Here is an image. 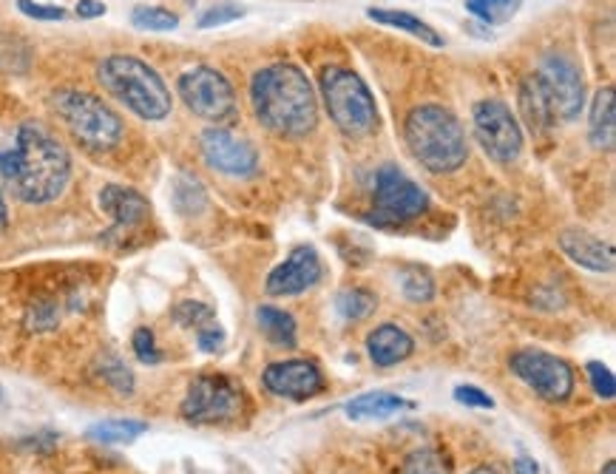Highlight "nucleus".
Returning <instances> with one entry per match:
<instances>
[{
  "mask_svg": "<svg viewBox=\"0 0 616 474\" xmlns=\"http://www.w3.org/2000/svg\"><path fill=\"white\" fill-rule=\"evenodd\" d=\"M173 321L180 324V327H194V330H202V327H208L210 321H216L214 318V309L208 307V304L202 302H182L173 307Z\"/></svg>",
  "mask_w": 616,
  "mask_h": 474,
  "instance_id": "nucleus-30",
  "label": "nucleus"
},
{
  "mask_svg": "<svg viewBox=\"0 0 616 474\" xmlns=\"http://www.w3.org/2000/svg\"><path fill=\"white\" fill-rule=\"evenodd\" d=\"M401 474H451V460L435 446L409 452L401 463Z\"/></svg>",
  "mask_w": 616,
  "mask_h": 474,
  "instance_id": "nucleus-25",
  "label": "nucleus"
},
{
  "mask_svg": "<svg viewBox=\"0 0 616 474\" xmlns=\"http://www.w3.org/2000/svg\"><path fill=\"white\" fill-rule=\"evenodd\" d=\"M131 23L143 32H173L180 26V17L162 7H136L131 12Z\"/></svg>",
  "mask_w": 616,
  "mask_h": 474,
  "instance_id": "nucleus-27",
  "label": "nucleus"
},
{
  "mask_svg": "<svg viewBox=\"0 0 616 474\" xmlns=\"http://www.w3.org/2000/svg\"><path fill=\"white\" fill-rule=\"evenodd\" d=\"M148 426L143 421H131V417H117V421H100L86 432V438L94 443H134L140 435H145Z\"/></svg>",
  "mask_w": 616,
  "mask_h": 474,
  "instance_id": "nucleus-23",
  "label": "nucleus"
},
{
  "mask_svg": "<svg viewBox=\"0 0 616 474\" xmlns=\"http://www.w3.org/2000/svg\"><path fill=\"white\" fill-rule=\"evenodd\" d=\"M74 12H77L83 21H92V17L106 15V3H100V0H80Z\"/></svg>",
  "mask_w": 616,
  "mask_h": 474,
  "instance_id": "nucleus-38",
  "label": "nucleus"
},
{
  "mask_svg": "<svg viewBox=\"0 0 616 474\" xmlns=\"http://www.w3.org/2000/svg\"><path fill=\"white\" fill-rule=\"evenodd\" d=\"M588 373V381H591V387H594V392L600 398H605V401H611V398L616 396V381H614V373H611L605 364H600V361H591L585 367Z\"/></svg>",
  "mask_w": 616,
  "mask_h": 474,
  "instance_id": "nucleus-33",
  "label": "nucleus"
},
{
  "mask_svg": "<svg viewBox=\"0 0 616 474\" xmlns=\"http://www.w3.org/2000/svg\"><path fill=\"white\" fill-rule=\"evenodd\" d=\"M131 344H134L136 358L143 361V364H159V361H162L157 338H154V332H150L148 327H140V330L134 332V338H131Z\"/></svg>",
  "mask_w": 616,
  "mask_h": 474,
  "instance_id": "nucleus-34",
  "label": "nucleus"
},
{
  "mask_svg": "<svg viewBox=\"0 0 616 474\" xmlns=\"http://www.w3.org/2000/svg\"><path fill=\"white\" fill-rule=\"evenodd\" d=\"M375 304H378L375 293H370V290L364 288L345 290V293L336 299L338 313H341L347 321H361V318H366L375 309Z\"/></svg>",
  "mask_w": 616,
  "mask_h": 474,
  "instance_id": "nucleus-26",
  "label": "nucleus"
},
{
  "mask_svg": "<svg viewBox=\"0 0 616 474\" xmlns=\"http://www.w3.org/2000/svg\"><path fill=\"white\" fill-rule=\"evenodd\" d=\"M267 392L276 398H287V401H310V398L322 396L327 381L318 364L304 358L295 361H276L262 375Z\"/></svg>",
  "mask_w": 616,
  "mask_h": 474,
  "instance_id": "nucleus-14",
  "label": "nucleus"
},
{
  "mask_svg": "<svg viewBox=\"0 0 616 474\" xmlns=\"http://www.w3.org/2000/svg\"><path fill=\"white\" fill-rule=\"evenodd\" d=\"M100 208L111 216L117 228H140L148 222L150 205L140 191L125 185H106L100 191Z\"/></svg>",
  "mask_w": 616,
  "mask_h": 474,
  "instance_id": "nucleus-17",
  "label": "nucleus"
},
{
  "mask_svg": "<svg viewBox=\"0 0 616 474\" xmlns=\"http://www.w3.org/2000/svg\"><path fill=\"white\" fill-rule=\"evenodd\" d=\"M511 373L548 403H563L573 396V369L545 350H520L511 355Z\"/></svg>",
  "mask_w": 616,
  "mask_h": 474,
  "instance_id": "nucleus-10",
  "label": "nucleus"
},
{
  "mask_svg": "<svg viewBox=\"0 0 616 474\" xmlns=\"http://www.w3.org/2000/svg\"><path fill=\"white\" fill-rule=\"evenodd\" d=\"M588 137L596 151H614L616 145V92L605 86L596 92L591 102V120H588Z\"/></svg>",
  "mask_w": 616,
  "mask_h": 474,
  "instance_id": "nucleus-19",
  "label": "nucleus"
},
{
  "mask_svg": "<svg viewBox=\"0 0 616 474\" xmlns=\"http://www.w3.org/2000/svg\"><path fill=\"white\" fill-rule=\"evenodd\" d=\"M474 137L495 162H515L523 151V131L517 125L511 108L500 100H481L472 114Z\"/></svg>",
  "mask_w": 616,
  "mask_h": 474,
  "instance_id": "nucleus-11",
  "label": "nucleus"
},
{
  "mask_svg": "<svg viewBox=\"0 0 616 474\" xmlns=\"http://www.w3.org/2000/svg\"><path fill=\"white\" fill-rule=\"evenodd\" d=\"M602 474H616V463H614V460H611V463H605Z\"/></svg>",
  "mask_w": 616,
  "mask_h": 474,
  "instance_id": "nucleus-42",
  "label": "nucleus"
},
{
  "mask_svg": "<svg viewBox=\"0 0 616 474\" xmlns=\"http://www.w3.org/2000/svg\"><path fill=\"white\" fill-rule=\"evenodd\" d=\"M256 321L273 344L295 347V330H299V327H295V318L290 316V313H285V309L279 307H258Z\"/></svg>",
  "mask_w": 616,
  "mask_h": 474,
  "instance_id": "nucleus-24",
  "label": "nucleus"
},
{
  "mask_svg": "<svg viewBox=\"0 0 616 474\" xmlns=\"http://www.w3.org/2000/svg\"><path fill=\"white\" fill-rule=\"evenodd\" d=\"M366 352L375 367H395L415 352V341L398 324H381L366 338Z\"/></svg>",
  "mask_w": 616,
  "mask_h": 474,
  "instance_id": "nucleus-18",
  "label": "nucleus"
},
{
  "mask_svg": "<svg viewBox=\"0 0 616 474\" xmlns=\"http://www.w3.org/2000/svg\"><path fill=\"white\" fill-rule=\"evenodd\" d=\"M409 151L432 173L458 171L469 157L467 131L444 106H418L403 125Z\"/></svg>",
  "mask_w": 616,
  "mask_h": 474,
  "instance_id": "nucleus-3",
  "label": "nucleus"
},
{
  "mask_svg": "<svg viewBox=\"0 0 616 474\" xmlns=\"http://www.w3.org/2000/svg\"><path fill=\"white\" fill-rule=\"evenodd\" d=\"M520 111H523L526 123H529L531 131H552L554 123H557L552 114V106L545 100L538 74H534V77H526L523 86H520Z\"/></svg>",
  "mask_w": 616,
  "mask_h": 474,
  "instance_id": "nucleus-22",
  "label": "nucleus"
},
{
  "mask_svg": "<svg viewBox=\"0 0 616 474\" xmlns=\"http://www.w3.org/2000/svg\"><path fill=\"white\" fill-rule=\"evenodd\" d=\"M455 398H458L460 403H467V406H478V410H492V406H495V401L478 387H458L455 389Z\"/></svg>",
  "mask_w": 616,
  "mask_h": 474,
  "instance_id": "nucleus-37",
  "label": "nucleus"
},
{
  "mask_svg": "<svg viewBox=\"0 0 616 474\" xmlns=\"http://www.w3.org/2000/svg\"><path fill=\"white\" fill-rule=\"evenodd\" d=\"M415 403L403 401V398L392 396V392H366V396L352 398L347 403V415L350 421H384L403 410H412Z\"/></svg>",
  "mask_w": 616,
  "mask_h": 474,
  "instance_id": "nucleus-20",
  "label": "nucleus"
},
{
  "mask_svg": "<svg viewBox=\"0 0 616 474\" xmlns=\"http://www.w3.org/2000/svg\"><path fill=\"white\" fill-rule=\"evenodd\" d=\"M253 114L276 137H304L318 123L316 88L293 63H273L251 83Z\"/></svg>",
  "mask_w": 616,
  "mask_h": 474,
  "instance_id": "nucleus-2",
  "label": "nucleus"
},
{
  "mask_svg": "<svg viewBox=\"0 0 616 474\" xmlns=\"http://www.w3.org/2000/svg\"><path fill=\"white\" fill-rule=\"evenodd\" d=\"M469 474H506V472H500L497 466H488V463H481V466H474Z\"/></svg>",
  "mask_w": 616,
  "mask_h": 474,
  "instance_id": "nucleus-40",
  "label": "nucleus"
},
{
  "mask_svg": "<svg viewBox=\"0 0 616 474\" xmlns=\"http://www.w3.org/2000/svg\"><path fill=\"white\" fill-rule=\"evenodd\" d=\"M17 9L35 21H63L65 17L63 7H46V3H35V0H17Z\"/></svg>",
  "mask_w": 616,
  "mask_h": 474,
  "instance_id": "nucleus-35",
  "label": "nucleus"
},
{
  "mask_svg": "<svg viewBox=\"0 0 616 474\" xmlns=\"http://www.w3.org/2000/svg\"><path fill=\"white\" fill-rule=\"evenodd\" d=\"M366 17H370V21H375V23H384V26H392V29L407 32V35L418 37V40L435 46V49H440V46H444V37L437 35L430 23L412 15V12H401V9L370 7V9H366Z\"/></svg>",
  "mask_w": 616,
  "mask_h": 474,
  "instance_id": "nucleus-21",
  "label": "nucleus"
},
{
  "mask_svg": "<svg viewBox=\"0 0 616 474\" xmlns=\"http://www.w3.org/2000/svg\"><path fill=\"white\" fill-rule=\"evenodd\" d=\"M244 389L230 375L205 373L188 387L180 412L188 424H228L242 415Z\"/></svg>",
  "mask_w": 616,
  "mask_h": 474,
  "instance_id": "nucleus-7",
  "label": "nucleus"
},
{
  "mask_svg": "<svg viewBox=\"0 0 616 474\" xmlns=\"http://www.w3.org/2000/svg\"><path fill=\"white\" fill-rule=\"evenodd\" d=\"M196 344H200L202 352L222 350L225 330H222V327H219V321H210L208 327H202V330H196Z\"/></svg>",
  "mask_w": 616,
  "mask_h": 474,
  "instance_id": "nucleus-36",
  "label": "nucleus"
},
{
  "mask_svg": "<svg viewBox=\"0 0 616 474\" xmlns=\"http://www.w3.org/2000/svg\"><path fill=\"white\" fill-rule=\"evenodd\" d=\"M520 9V0H467V12L483 23H506Z\"/></svg>",
  "mask_w": 616,
  "mask_h": 474,
  "instance_id": "nucleus-28",
  "label": "nucleus"
},
{
  "mask_svg": "<svg viewBox=\"0 0 616 474\" xmlns=\"http://www.w3.org/2000/svg\"><path fill=\"white\" fill-rule=\"evenodd\" d=\"M426 210H430V196L415 180H409L401 168L384 166L375 173L373 214H370L373 222L395 228V224L412 222Z\"/></svg>",
  "mask_w": 616,
  "mask_h": 474,
  "instance_id": "nucleus-8",
  "label": "nucleus"
},
{
  "mask_svg": "<svg viewBox=\"0 0 616 474\" xmlns=\"http://www.w3.org/2000/svg\"><path fill=\"white\" fill-rule=\"evenodd\" d=\"M51 106L74 139L88 151H111L122 139V120L100 97L77 88H60L51 94Z\"/></svg>",
  "mask_w": 616,
  "mask_h": 474,
  "instance_id": "nucleus-5",
  "label": "nucleus"
},
{
  "mask_svg": "<svg viewBox=\"0 0 616 474\" xmlns=\"http://www.w3.org/2000/svg\"><path fill=\"white\" fill-rule=\"evenodd\" d=\"M545 100L552 106L554 120H577L585 106V83L580 65L566 54H548L538 72Z\"/></svg>",
  "mask_w": 616,
  "mask_h": 474,
  "instance_id": "nucleus-12",
  "label": "nucleus"
},
{
  "mask_svg": "<svg viewBox=\"0 0 616 474\" xmlns=\"http://www.w3.org/2000/svg\"><path fill=\"white\" fill-rule=\"evenodd\" d=\"M9 222V210H7V199H3V194H0V230L7 228Z\"/></svg>",
  "mask_w": 616,
  "mask_h": 474,
  "instance_id": "nucleus-41",
  "label": "nucleus"
},
{
  "mask_svg": "<svg viewBox=\"0 0 616 474\" xmlns=\"http://www.w3.org/2000/svg\"><path fill=\"white\" fill-rule=\"evenodd\" d=\"M0 177L21 202L46 205L58 199L72 180V157L49 129L23 123L12 145L0 151Z\"/></svg>",
  "mask_w": 616,
  "mask_h": 474,
  "instance_id": "nucleus-1",
  "label": "nucleus"
},
{
  "mask_svg": "<svg viewBox=\"0 0 616 474\" xmlns=\"http://www.w3.org/2000/svg\"><path fill=\"white\" fill-rule=\"evenodd\" d=\"M102 88H106L114 100L134 111L140 120L157 123L171 114V92H168L166 80L159 77L145 60L134 54H111L97 69Z\"/></svg>",
  "mask_w": 616,
  "mask_h": 474,
  "instance_id": "nucleus-4",
  "label": "nucleus"
},
{
  "mask_svg": "<svg viewBox=\"0 0 616 474\" xmlns=\"http://www.w3.org/2000/svg\"><path fill=\"white\" fill-rule=\"evenodd\" d=\"M244 17V7L242 3H233V0H222V3H216V7L205 9L196 21L200 29H216V26H225V23H233Z\"/></svg>",
  "mask_w": 616,
  "mask_h": 474,
  "instance_id": "nucleus-31",
  "label": "nucleus"
},
{
  "mask_svg": "<svg viewBox=\"0 0 616 474\" xmlns=\"http://www.w3.org/2000/svg\"><path fill=\"white\" fill-rule=\"evenodd\" d=\"M180 97L196 117L222 123L237 114V92L230 80L208 65H196L180 77Z\"/></svg>",
  "mask_w": 616,
  "mask_h": 474,
  "instance_id": "nucleus-9",
  "label": "nucleus"
},
{
  "mask_svg": "<svg viewBox=\"0 0 616 474\" xmlns=\"http://www.w3.org/2000/svg\"><path fill=\"white\" fill-rule=\"evenodd\" d=\"M322 97L333 123L350 137H364L378 125V108H375L373 92L350 69H338V65L324 69Z\"/></svg>",
  "mask_w": 616,
  "mask_h": 474,
  "instance_id": "nucleus-6",
  "label": "nucleus"
},
{
  "mask_svg": "<svg viewBox=\"0 0 616 474\" xmlns=\"http://www.w3.org/2000/svg\"><path fill=\"white\" fill-rule=\"evenodd\" d=\"M202 157L214 171L225 173V177H237L244 180L258 168V154L247 139L237 137L225 129H208L200 137Z\"/></svg>",
  "mask_w": 616,
  "mask_h": 474,
  "instance_id": "nucleus-13",
  "label": "nucleus"
},
{
  "mask_svg": "<svg viewBox=\"0 0 616 474\" xmlns=\"http://www.w3.org/2000/svg\"><path fill=\"white\" fill-rule=\"evenodd\" d=\"M401 290L409 302L415 304H426L435 299V281H432V276L426 274V270H421V267H407V270H403Z\"/></svg>",
  "mask_w": 616,
  "mask_h": 474,
  "instance_id": "nucleus-29",
  "label": "nucleus"
},
{
  "mask_svg": "<svg viewBox=\"0 0 616 474\" xmlns=\"http://www.w3.org/2000/svg\"><path fill=\"white\" fill-rule=\"evenodd\" d=\"M538 463L531 458H517L515 460V474H538Z\"/></svg>",
  "mask_w": 616,
  "mask_h": 474,
  "instance_id": "nucleus-39",
  "label": "nucleus"
},
{
  "mask_svg": "<svg viewBox=\"0 0 616 474\" xmlns=\"http://www.w3.org/2000/svg\"><path fill=\"white\" fill-rule=\"evenodd\" d=\"M100 375H102V381H106L108 387H114L120 396H131V392H134V375H131V369L125 367L120 358L102 361Z\"/></svg>",
  "mask_w": 616,
  "mask_h": 474,
  "instance_id": "nucleus-32",
  "label": "nucleus"
},
{
  "mask_svg": "<svg viewBox=\"0 0 616 474\" xmlns=\"http://www.w3.org/2000/svg\"><path fill=\"white\" fill-rule=\"evenodd\" d=\"M559 247H563L568 259L577 262L580 267H588V270H594V274H611L614 270V247L608 242L596 239L594 233H588V230H563Z\"/></svg>",
  "mask_w": 616,
  "mask_h": 474,
  "instance_id": "nucleus-16",
  "label": "nucleus"
},
{
  "mask_svg": "<svg viewBox=\"0 0 616 474\" xmlns=\"http://www.w3.org/2000/svg\"><path fill=\"white\" fill-rule=\"evenodd\" d=\"M322 279V259L310 245H299L287 253L279 267H273L267 276V293L270 295H299Z\"/></svg>",
  "mask_w": 616,
  "mask_h": 474,
  "instance_id": "nucleus-15",
  "label": "nucleus"
}]
</instances>
